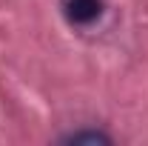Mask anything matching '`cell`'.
Segmentation results:
<instances>
[{
    "mask_svg": "<svg viewBox=\"0 0 148 146\" xmlns=\"http://www.w3.org/2000/svg\"><path fill=\"white\" fill-rule=\"evenodd\" d=\"M63 15L74 29H88L106 15V0H60Z\"/></svg>",
    "mask_w": 148,
    "mask_h": 146,
    "instance_id": "cell-1",
    "label": "cell"
},
{
    "mask_svg": "<svg viewBox=\"0 0 148 146\" xmlns=\"http://www.w3.org/2000/svg\"><path fill=\"white\" fill-rule=\"evenodd\" d=\"M66 143H111V138L100 129H80V132H71L63 138Z\"/></svg>",
    "mask_w": 148,
    "mask_h": 146,
    "instance_id": "cell-2",
    "label": "cell"
}]
</instances>
